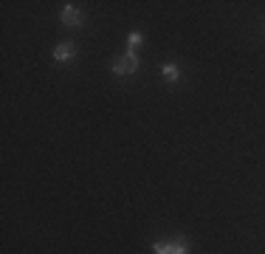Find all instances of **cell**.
Instances as JSON below:
<instances>
[{
	"label": "cell",
	"mask_w": 265,
	"mask_h": 254,
	"mask_svg": "<svg viewBox=\"0 0 265 254\" xmlns=\"http://www.w3.org/2000/svg\"><path fill=\"white\" fill-rule=\"evenodd\" d=\"M152 254H189L187 237H175V240H161L152 246Z\"/></svg>",
	"instance_id": "obj_1"
},
{
	"label": "cell",
	"mask_w": 265,
	"mask_h": 254,
	"mask_svg": "<svg viewBox=\"0 0 265 254\" xmlns=\"http://www.w3.org/2000/svg\"><path fill=\"white\" fill-rule=\"evenodd\" d=\"M136 68H139V54H136V51H124V57H119V60L113 62V73H116V77L136 73Z\"/></svg>",
	"instance_id": "obj_2"
},
{
	"label": "cell",
	"mask_w": 265,
	"mask_h": 254,
	"mask_svg": "<svg viewBox=\"0 0 265 254\" xmlns=\"http://www.w3.org/2000/svg\"><path fill=\"white\" fill-rule=\"evenodd\" d=\"M60 17H62V23H65V26H71V29H76V26H82V23H85L82 12H79V9L73 6V3H62Z\"/></svg>",
	"instance_id": "obj_3"
},
{
	"label": "cell",
	"mask_w": 265,
	"mask_h": 254,
	"mask_svg": "<svg viewBox=\"0 0 265 254\" xmlns=\"http://www.w3.org/2000/svg\"><path fill=\"white\" fill-rule=\"evenodd\" d=\"M76 57V45L73 42H60L54 48V60L57 62H68V60H73Z\"/></svg>",
	"instance_id": "obj_4"
},
{
	"label": "cell",
	"mask_w": 265,
	"mask_h": 254,
	"mask_svg": "<svg viewBox=\"0 0 265 254\" xmlns=\"http://www.w3.org/2000/svg\"><path fill=\"white\" fill-rule=\"evenodd\" d=\"M161 73H164V82H178V79H181V68L175 65V62H167V65L161 68Z\"/></svg>",
	"instance_id": "obj_5"
},
{
	"label": "cell",
	"mask_w": 265,
	"mask_h": 254,
	"mask_svg": "<svg viewBox=\"0 0 265 254\" xmlns=\"http://www.w3.org/2000/svg\"><path fill=\"white\" fill-rule=\"evenodd\" d=\"M141 42H144V34H141V31H132V34L127 37V51H136Z\"/></svg>",
	"instance_id": "obj_6"
}]
</instances>
